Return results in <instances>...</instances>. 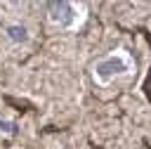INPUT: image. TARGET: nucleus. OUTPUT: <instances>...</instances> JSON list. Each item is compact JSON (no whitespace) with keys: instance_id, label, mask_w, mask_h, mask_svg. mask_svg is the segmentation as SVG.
I'll list each match as a JSON object with an SVG mask.
<instances>
[{"instance_id":"f257e3e1","label":"nucleus","mask_w":151,"mask_h":149,"mask_svg":"<svg viewBox=\"0 0 151 149\" xmlns=\"http://www.w3.org/2000/svg\"><path fill=\"white\" fill-rule=\"evenodd\" d=\"M120 61H123V57H116V54H111V57L101 59V61L94 66V76H97L101 83H106L111 76H116V73L125 71V66H120Z\"/></svg>"}]
</instances>
